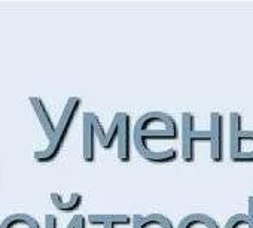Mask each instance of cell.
<instances>
[{
    "label": "cell",
    "instance_id": "obj_2",
    "mask_svg": "<svg viewBox=\"0 0 253 228\" xmlns=\"http://www.w3.org/2000/svg\"><path fill=\"white\" fill-rule=\"evenodd\" d=\"M82 104V100L81 97H76V95H72L69 97L64 109H63V113H61V117H60V121L57 124V129H55V135L54 137L49 140V145L42 149V151H36L35 152V158L41 163H49L52 161L61 151L63 145H64V140L70 132V127L75 121V117H76V113L79 110Z\"/></svg>",
    "mask_w": 253,
    "mask_h": 228
},
{
    "label": "cell",
    "instance_id": "obj_12",
    "mask_svg": "<svg viewBox=\"0 0 253 228\" xmlns=\"http://www.w3.org/2000/svg\"><path fill=\"white\" fill-rule=\"evenodd\" d=\"M51 200H52L54 206H55L58 210L67 212V213H69V212H75V210H78V209L81 207L84 197H82V194H79V192H72V194L69 195V200H64L63 195H61L60 192H51Z\"/></svg>",
    "mask_w": 253,
    "mask_h": 228
},
{
    "label": "cell",
    "instance_id": "obj_3",
    "mask_svg": "<svg viewBox=\"0 0 253 228\" xmlns=\"http://www.w3.org/2000/svg\"><path fill=\"white\" fill-rule=\"evenodd\" d=\"M229 157L237 163H253V130L243 129L240 112L229 113Z\"/></svg>",
    "mask_w": 253,
    "mask_h": 228
},
{
    "label": "cell",
    "instance_id": "obj_18",
    "mask_svg": "<svg viewBox=\"0 0 253 228\" xmlns=\"http://www.w3.org/2000/svg\"><path fill=\"white\" fill-rule=\"evenodd\" d=\"M0 228H12V227H11V224L8 222V219L5 218L3 222L0 224ZM32 228H41V224H38V225H35V227H32Z\"/></svg>",
    "mask_w": 253,
    "mask_h": 228
},
{
    "label": "cell",
    "instance_id": "obj_4",
    "mask_svg": "<svg viewBox=\"0 0 253 228\" xmlns=\"http://www.w3.org/2000/svg\"><path fill=\"white\" fill-rule=\"evenodd\" d=\"M180 136H182V160L185 163L195 161V145L198 142L210 143V130L195 129V115L186 110L180 118Z\"/></svg>",
    "mask_w": 253,
    "mask_h": 228
},
{
    "label": "cell",
    "instance_id": "obj_6",
    "mask_svg": "<svg viewBox=\"0 0 253 228\" xmlns=\"http://www.w3.org/2000/svg\"><path fill=\"white\" fill-rule=\"evenodd\" d=\"M131 142H133V129H131V117L130 113L124 112V118L121 124V130L118 133V160L121 163H128L131 160Z\"/></svg>",
    "mask_w": 253,
    "mask_h": 228
},
{
    "label": "cell",
    "instance_id": "obj_20",
    "mask_svg": "<svg viewBox=\"0 0 253 228\" xmlns=\"http://www.w3.org/2000/svg\"><path fill=\"white\" fill-rule=\"evenodd\" d=\"M249 228H253V219L250 218V225H249Z\"/></svg>",
    "mask_w": 253,
    "mask_h": 228
},
{
    "label": "cell",
    "instance_id": "obj_11",
    "mask_svg": "<svg viewBox=\"0 0 253 228\" xmlns=\"http://www.w3.org/2000/svg\"><path fill=\"white\" fill-rule=\"evenodd\" d=\"M177 228H220L216 219L206 213L186 215L177 225Z\"/></svg>",
    "mask_w": 253,
    "mask_h": 228
},
{
    "label": "cell",
    "instance_id": "obj_16",
    "mask_svg": "<svg viewBox=\"0 0 253 228\" xmlns=\"http://www.w3.org/2000/svg\"><path fill=\"white\" fill-rule=\"evenodd\" d=\"M76 216V228H86V219L84 215H75Z\"/></svg>",
    "mask_w": 253,
    "mask_h": 228
},
{
    "label": "cell",
    "instance_id": "obj_17",
    "mask_svg": "<svg viewBox=\"0 0 253 228\" xmlns=\"http://www.w3.org/2000/svg\"><path fill=\"white\" fill-rule=\"evenodd\" d=\"M247 215L253 219V195L247 198Z\"/></svg>",
    "mask_w": 253,
    "mask_h": 228
},
{
    "label": "cell",
    "instance_id": "obj_9",
    "mask_svg": "<svg viewBox=\"0 0 253 228\" xmlns=\"http://www.w3.org/2000/svg\"><path fill=\"white\" fill-rule=\"evenodd\" d=\"M88 222L92 225H103V228H116L119 225H130L133 224V218L125 213H91L88 215Z\"/></svg>",
    "mask_w": 253,
    "mask_h": 228
},
{
    "label": "cell",
    "instance_id": "obj_13",
    "mask_svg": "<svg viewBox=\"0 0 253 228\" xmlns=\"http://www.w3.org/2000/svg\"><path fill=\"white\" fill-rule=\"evenodd\" d=\"M249 225L250 216L247 213H237L226 221L225 228H249Z\"/></svg>",
    "mask_w": 253,
    "mask_h": 228
},
{
    "label": "cell",
    "instance_id": "obj_14",
    "mask_svg": "<svg viewBox=\"0 0 253 228\" xmlns=\"http://www.w3.org/2000/svg\"><path fill=\"white\" fill-rule=\"evenodd\" d=\"M94 124H95V135H97V139H98L101 148L109 149V145H107V132L104 130V127H103V124H101V121H100L98 117H95V123Z\"/></svg>",
    "mask_w": 253,
    "mask_h": 228
},
{
    "label": "cell",
    "instance_id": "obj_8",
    "mask_svg": "<svg viewBox=\"0 0 253 228\" xmlns=\"http://www.w3.org/2000/svg\"><path fill=\"white\" fill-rule=\"evenodd\" d=\"M29 101L32 103V106H33V109L36 112L38 120H39V123H41V126L43 129L45 136L48 137V140H51L54 137V135H55L57 126L54 124V121H52V118L49 115L46 104L43 103L42 97H39V95H30L29 97Z\"/></svg>",
    "mask_w": 253,
    "mask_h": 228
},
{
    "label": "cell",
    "instance_id": "obj_10",
    "mask_svg": "<svg viewBox=\"0 0 253 228\" xmlns=\"http://www.w3.org/2000/svg\"><path fill=\"white\" fill-rule=\"evenodd\" d=\"M133 228H174L173 222L161 213L133 215Z\"/></svg>",
    "mask_w": 253,
    "mask_h": 228
},
{
    "label": "cell",
    "instance_id": "obj_1",
    "mask_svg": "<svg viewBox=\"0 0 253 228\" xmlns=\"http://www.w3.org/2000/svg\"><path fill=\"white\" fill-rule=\"evenodd\" d=\"M179 137V127L176 120L166 112H148L142 115L133 130L134 146L142 158L151 163H171L177 158L179 152L176 148L164 151H152L151 140H176Z\"/></svg>",
    "mask_w": 253,
    "mask_h": 228
},
{
    "label": "cell",
    "instance_id": "obj_19",
    "mask_svg": "<svg viewBox=\"0 0 253 228\" xmlns=\"http://www.w3.org/2000/svg\"><path fill=\"white\" fill-rule=\"evenodd\" d=\"M66 228H76V216H73V218H72V221L67 224V227H66Z\"/></svg>",
    "mask_w": 253,
    "mask_h": 228
},
{
    "label": "cell",
    "instance_id": "obj_5",
    "mask_svg": "<svg viewBox=\"0 0 253 228\" xmlns=\"http://www.w3.org/2000/svg\"><path fill=\"white\" fill-rule=\"evenodd\" d=\"M210 160L222 163L225 158V120L217 110L210 112Z\"/></svg>",
    "mask_w": 253,
    "mask_h": 228
},
{
    "label": "cell",
    "instance_id": "obj_15",
    "mask_svg": "<svg viewBox=\"0 0 253 228\" xmlns=\"http://www.w3.org/2000/svg\"><path fill=\"white\" fill-rule=\"evenodd\" d=\"M58 227V221L55 218V215L48 213L45 216V228H57Z\"/></svg>",
    "mask_w": 253,
    "mask_h": 228
},
{
    "label": "cell",
    "instance_id": "obj_7",
    "mask_svg": "<svg viewBox=\"0 0 253 228\" xmlns=\"http://www.w3.org/2000/svg\"><path fill=\"white\" fill-rule=\"evenodd\" d=\"M95 113L85 112L84 113V143H82V157L86 163H92L95 160Z\"/></svg>",
    "mask_w": 253,
    "mask_h": 228
}]
</instances>
